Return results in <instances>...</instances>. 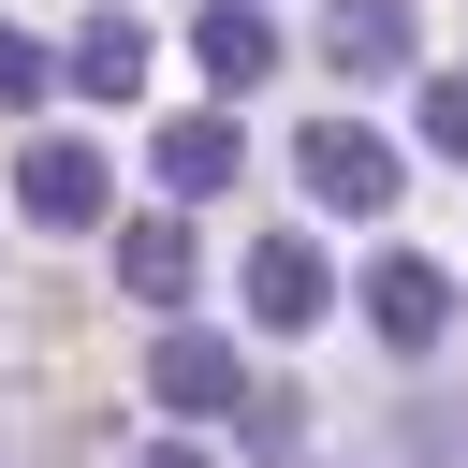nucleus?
Instances as JSON below:
<instances>
[{
    "instance_id": "0eeeda50",
    "label": "nucleus",
    "mask_w": 468,
    "mask_h": 468,
    "mask_svg": "<svg viewBox=\"0 0 468 468\" xmlns=\"http://www.w3.org/2000/svg\"><path fill=\"white\" fill-rule=\"evenodd\" d=\"M117 278H132L146 307H176V292H190V219H176V205L132 219V234H117Z\"/></svg>"
},
{
    "instance_id": "1a4fd4ad",
    "label": "nucleus",
    "mask_w": 468,
    "mask_h": 468,
    "mask_svg": "<svg viewBox=\"0 0 468 468\" xmlns=\"http://www.w3.org/2000/svg\"><path fill=\"white\" fill-rule=\"evenodd\" d=\"M249 307H263V322H322V263H307L292 234H278V249H249Z\"/></svg>"
},
{
    "instance_id": "f8f14e48",
    "label": "nucleus",
    "mask_w": 468,
    "mask_h": 468,
    "mask_svg": "<svg viewBox=\"0 0 468 468\" xmlns=\"http://www.w3.org/2000/svg\"><path fill=\"white\" fill-rule=\"evenodd\" d=\"M424 132H439V146L468 161V73H453V88H424Z\"/></svg>"
},
{
    "instance_id": "f257e3e1",
    "label": "nucleus",
    "mask_w": 468,
    "mask_h": 468,
    "mask_svg": "<svg viewBox=\"0 0 468 468\" xmlns=\"http://www.w3.org/2000/svg\"><path fill=\"white\" fill-rule=\"evenodd\" d=\"M292 161H307V190H322V205H395V146H380V132H351V117H322Z\"/></svg>"
},
{
    "instance_id": "39448f33",
    "label": "nucleus",
    "mask_w": 468,
    "mask_h": 468,
    "mask_svg": "<svg viewBox=\"0 0 468 468\" xmlns=\"http://www.w3.org/2000/svg\"><path fill=\"white\" fill-rule=\"evenodd\" d=\"M322 58H336V73H395V58H410V0H336V15H322Z\"/></svg>"
},
{
    "instance_id": "f03ea898",
    "label": "nucleus",
    "mask_w": 468,
    "mask_h": 468,
    "mask_svg": "<svg viewBox=\"0 0 468 468\" xmlns=\"http://www.w3.org/2000/svg\"><path fill=\"white\" fill-rule=\"evenodd\" d=\"M366 322H380L395 351H439V336H453V278H439V263H380V278H366Z\"/></svg>"
},
{
    "instance_id": "7ed1b4c3",
    "label": "nucleus",
    "mask_w": 468,
    "mask_h": 468,
    "mask_svg": "<svg viewBox=\"0 0 468 468\" xmlns=\"http://www.w3.org/2000/svg\"><path fill=\"white\" fill-rule=\"evenodd\" d=\"M15 205H29L44 234H88V219H102V161H88V146H29V176H15Z\"/></svg>"
},
{
    "instance_id": "9b49d317",
    "label": "nucleus",
    "mask_w": 468,
    "mask_h": 468,
    "mask_svg": "<svg viewBox=\"0 0 468 468\" xmlns=\"http://www.w3.org/2000/svg\"><path fill=\"white\" fill-rule=\"evenodd\" d=\"M0 102H44V44L29 29H0Z\"/></svg>"
},
{
    "instance_id": "9d476101",
    "label": "nucleus",
    "mask_w": 468,
    "mask_h": 468,
    "mask_svg": "<svg viewBox=\"0 0 468 468\" xmlns=\"http://www.w3.org/2000/svg\"><path fill=\"white\" fill-rule=\"evenodd\" d=\"M73 73H88V88H132V73H146V29H132V15H88V29H73Z\"/></svg>"
},
{
    "instance_id": "20e7f679",
    "label": "nucleus",
    "mask_w": 468,
    "mask_h": 468,
    "mask_svg": "<svg viewBox=\"0 0 468 468\" xmlns=\"http://www.w3.org/2000/svg\"><path fill=\"white\" fill-rule=\"evenodd\" d=\"M146 380H161V410H234V336H190V322H176V336L146 351Z\"/></svg>"
},
{
    "instance_id": "ddd939ff",
    "label": "nucleus",
    "mask_w": 468,
    "mask_h": 468,
    "mask_svg": "<svg viewBox=\"0 0 468 468\" xmlns=\"http://www.w3.org/2000/svg\"><path fill=\"white\" fill-rule=\"evenodd\" d=\"M146 468H205V453H146Z\"/></svg>"
},
{
    "instance_id": "423d86ee",
    "label": "nucleus",
    "mask_w": 468,
    "mask_h": 468,
    "mask_svg": "<svg viewBox=\"0 0 468 468\" xmlns=\"http://www.w3.org/2000/svg\"><path fill=\"white\" fill-rule=\"evenodd\" d=\"M190 44H205V73H219V88H263V73H278V29H263L249 0H205V29H190Z\"/></svg>"
},
{
    "instance_id": "6e6552de",
    "label": "nucleus",
    "mask_w": 468,
    "mask_h": 468,
    "mask_svg": "<svg viewBox=\"0 0 468 468\" xmlns=\"http://www.w3.org/2000/svg\"><path fill=\"white\" fill-rule=\"evenodd\" d=\"M234 161H249L234 117H176V132H161V190H234Z\"/></svg>"
}]
</instances>
